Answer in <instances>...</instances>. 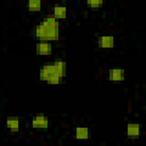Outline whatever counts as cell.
I'll list each match as a JSON object with an SVG mask.
<instances>
[{
    "label": "cell",
    "mask_w": 146,
    "mask_h": 146,
    "mask_svg": "<svg viewBox=\"0 0 146 146\" xmlns=\"http://www.w3.org/2000/svg\"><path fill=\"white\" fill-rule=\"evenodd\" d=\"M33 35L39 41H57L59 39V19L52 14L44 16L33 27Z\"/></svg>",
    "instance_id": "1"
},
{
    "label": "cell",
    "mask_w": 146,
    "mask_h": 146,
    "mask_svg": "<svg viewBox=\"0 0 146 146\" xmlns=\"http://www.w3.org/2000/svg\"><path fill=\"white\" fill-rule=\"evenodd\" d=\"M66 76V62L63 59H56L41 66L39 71V78L46 81L48 84H59Z\"/></svg>",
    "instance_id": "2"
},
{
    "label": "cell",
    "mask_w": 146,
    "mask_h": 146,
    "mask_svg": "<svg viewBox=\"0 0 146 146\" xmlns=\"http://www.w3.org/2000/svg\"><path fill=\"white\" fill-rule=\"evenodd\" d=\"M31 127L33 129H39V130L48 129V127H49V117L47 115H44V114H36L31 120Z\"/></svg>",
    "instance_id": "3"
},
{
    "label": "cell",
    "mask_w": 146,
    "mask_h": 146,
    "mask_svg": "<svg viewBox=\"0 0 146 146\" xmlns=\"http://www.w3.org/2000/svg\"><path fill=\"white\" fill-rule=\"evenodd\" d=\"M115 44V38L112 34H104L98 38V47L102 49H111Z\"/></svg>",
    "instance_id": "4"
},
{
    "label": "cell",
    "mask_w": 146,
    "mask_h": 146,
    "mask_svg": "<svg viewBox=\"0 0 146 146\" xmlns=\"http://www.w3.org/2000/svg\"><path fill=\"white\" fill-rule=\"evenodd\" d=\"M108 80L111 81H114V82H120V81H123L124 78H125V71L123 68H119V67H115V68H111L108 71V75H107Z\"/></svg>",
    "instance_id": "5"
},
{
    "label": "cell",
    "mask_w": 146,
    "mask_h": 146,
    "mask_svg": "<svg viewBox=\"0 0 146 146\" xmlns=\"http://www.w3.org/2000/svg\"><path fill=\"white\" fill-rule=\"evenodd\" d=\"M140 131H141V125L136 122H130L125 127V133L130 138H138L140 136Z\"/></svg>",
    "instance_id": "6"
},
{
    "label": "cell",
    "mask_w": 146,
    "mask_h": 146,
    "mask_svg": "<svg viewBox=\"0 0 146 146\" xmlns=\"http://www.w3.org/2000/svg\"><path fill=\"white\" fill-rule=\"evenodd\" d=\"M35 51L42 56L49 55L52 51V44L50 42H47V41H39L35 44Z\"/></svg>",
    "instance_id": "7"
},
{
    "label": "cell",
    "mask_w": 146,
    "mask_h": 146,
    "mask_svg": "<svg viewBox=\"0 0 146 146\" xmlns=\"http://www.w3.org/2000/svg\"><path fill=\"white\" fill-rule=\"evenodd\" d=\"M6 127L10 132H17L21 128V120L17 116H8L6 119Z\"/></svg>",
    "instance_id": "8"
},
{
    "label": "cell",
    "mask_w": 146,
    "mask_h": 146,
    "mask_svg": "<svg viewBox=\"0 0 146 146\" xmlns=\"http://www.w3.org/2000/svg\"><path fill=\"white\" fill-rule=\"evenodd\" d=\"M74 136L76 139L79 140H87L90 136V131L88 129V127H76L75 128V131H74Z\"/></svg>",
    "instance_id": "9"
},
{
    "label": "cell",
    "mask_w": 146,
    "mask_h": 146,
    "mask_svg": "<svg viewBox=\"0 0 146 146\" xmlns=\"http://www.w3.org/2000/svg\"><path fill=\"white\" fill-rule=\"evenodd\" d=\"M52 15L56 18H66L67 16V8L64 5H55L52 7Z\"/></svg>",
    "instance_id": "10"
},
{
    "label": "cell",
    "mask_w": 146,
    "mask_h": 146,
    "mask_svg": "<svg viewBox=\"0 0 146 146\" xmlns=\"http://www.w3.org/2000/svg\"><path fill=\"white\" fill-rule=\"evenodd\" d=\"M26 7L29 11H40L42 7V2L41 0H29Z\"/></svg>",
    "instance_id": "11"
},
{
    "label": "cell",
    "mask_w": 146,
    "mask_h": 146,
    "mask_svg": "<svg viewBox=\"0 0 146 146\" xmlns=\"http://www.w3.org/2000/svg\"><path fill=\"white\" fill-rule=\"evenodd\" d=\"M86 5H87L89 8H91V9H98V8L103 7L104 1H103V0H88V1L86 2Z\"/></svg>",
    "instance_id": "12"
},
{
    "label": "cell",
    "mask_w": 146,
    "mask_h": 146,
    "mask_svg": "<svg viewBox=\"0 0 146 146\" xmlns=\"http://www.w3.org/2000/svg\"><path fill=\"white\" fill-rule=\"evenodd\" d=\"M144 111H145V114H146V104L144 105Z\"/></svg>",
    "instance_id": "13"
}]
</instances>
